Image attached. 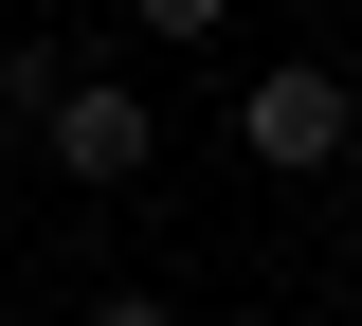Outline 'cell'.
<instances>
[{"label":"cell","mask_w":362,"mask_h":326,"mask_svg":"<svg viewBox=\"0 0 362 326\" xmlns=\"http://www.w3.org/2000/svg\"><path fill=\"white\" fill-rule=\"evenodd\" d=\"M344 145H362V91L326 73V54H290V73L235 91V163H254V182H326Z\"/></svg>","instance_id":"6da1fadb"},{"label":"cell","mask_w":362,"mask_h":326,"mask_svg":"<svg viewBox=\"0 0 362 326\" xmlns=\"http://www.w3.org/2000/svg\"><path fill=\"white\" fill-rule=\"evenodd\" d=\"M37 145H54V182H145V163H163V109H145V91H109V73H54Z\"/></svg>","instance_id":"7a4b0ae2"},{"label":"cell","mask_w":362,"mask_h":326,"mask_svg":"<svg viewBox=\"0 0 362 326\" xmlns=\"http://www.w3.org/2000/svg\"><path fill=\"white\" fill-rule=\"evenodd\" d=\"M127 18H145V37H218L235 0H127Z\"/></svg>","instance_id":"3957f363"},{"label":"cell","mask_w":362,"mask_h":326,"mask_svg":"<svg viewBox=\"0 0 362 326\" xmlns=\"http://www.w3.org/2000/svg\"><path fill=\"white\" fill-rule=\"evenodd\" d=\"M90 326H181V308H163V290H90Z\"/></svg>","instance_id":"277c9868"}]
</instances>
